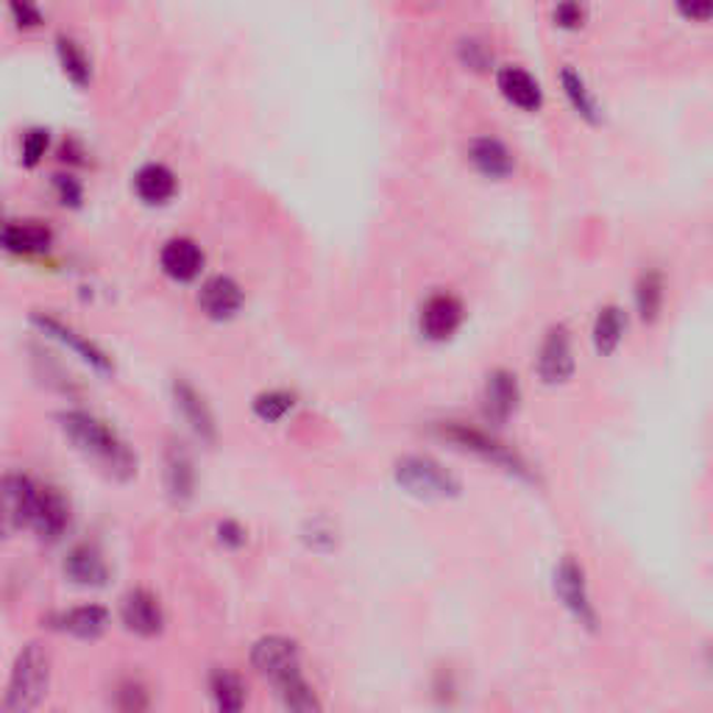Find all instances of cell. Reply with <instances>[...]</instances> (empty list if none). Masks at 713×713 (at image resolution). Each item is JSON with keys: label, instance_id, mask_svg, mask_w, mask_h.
<instances>
[{"label": "cell", "instance_id": "obj_1", "mask_svg": "<svg viewBox=\"0 0 713 713\" xmlns=\"http://www.w3.org/2000/svg\"><path fill=\"white\" fill-rule=\"evenodd\" d=\"M60 426L67 441L84 457L95 461L100 468H107L115 479H131L137 474V457L129 443L98 415L84 413V410H67V413H60Z\"/></svg>", "mask_w": 713, "mask_h": 713}, {"label": "cell", "instance_id": "obj_2", "mask_svg": "<svg viewBox=\"0 0 713 713\" xmlns=\"http://www.w3.org/2000/svg\"><path fill=\"white\" fill-rule=\"evenodd\" d=\"M47 689H51V655L42 644L31 641L14 658L12 678H9L7 696L0 707L12 713H29L42 705Z\"/></svg>", "mask_w": 713, "mask_h": 713}, {"label": "cell", "instance_id": "obj_3", "mask_svg": "<svg viewBox=\"0 0 713 713\" xmlns=\"http://www.w3.org/2000/svg\"><path fill=\"white\" fill-rule=\"evenodd\" d=\"M435 432H437V437H443L446 443H452V446L463 449V452H468V454H477L479 461L494 463V466H499L501 472L514 474V477L525 479V483H538V477H536V472L530 468V463H527L519 452H514L510 446H505L499 437L490 435V432L477 430V426L461 424V421H446V424H437Z\"/></svg>", "mask_w": 713, "mask_h": 713}, {"label": "cell", "instance_id": "obj_4", "mask_svg": "<svg viewBox=\"0 0 713 713\" xmlns=\"http://www.w3.org/2000/svg\"><path fill=\"white\" fill-rule=\"evenodd\" d=\"M393 479L404 494L424 501L457 499L463 490L461 479L426 454H407V457L396 461Z\"/></svg>", "mask_w": 713, "mask_h": 713}, {"label": "cell", "instance_id": "obj_5", "mask_svg": "<svg viewBox=\"0 0 713 713\" xmlns=\"http://www.w3.org/2000/svg\"><path fill=\"white\" fill-rule=\"evenodd\" d=\"M554 596L560 599V605L566 607L569 616H572L577 625H583L588 633H596L599 627V616H596V607L591 602L588 580H585V569L580 566L574 558H563L554 569Z\"/></svg>", "mask_w": 713, "mask_h": 713}, {"label": "cell", "instance_id": "obj_6", "mask_svg": "<svg viewBox=\"0 0 713 713\" xmlns=\"http://www.w3.org/2000/svg\"><path fill=\"white\" fill-rule=\"evenodd\" d=\"M40 485L25 474H7L0 477V538L25 530L34 516Z\"/></svg>", "mask_w": 713, "mask_h": 713}, {"label": "cell", "instance_id": "obj_7", "mask_svg": "<svg viewBox=\"0 0 713 713\" xmlns=\"http://www.w3.org/2000/svg\"><path fill=\"white\" fill-rule=\"evenodd\" d=\"M251 667L268 683L279 685L290 674L301 672V649L288 636H262L251 647Z\"/></svg>", "mask_w": 713, "mask_h": 713}, {"label": "cell", "instance_id": "obj_8", "mask_svg": "<svg viewBox=\"0 0 713 713\" xmlns=\"http://www.w3.org/2000/svg\"><path fill=\"white\" fill-rule=\"evenodd\" d=\"M31 324L36 326V330L42 332L45 337H51V341L62 343L65 348H71L73 354H76L78 360L87 363L93 371L98 374H112L115 366H112V357H109L107 352L100 346H95L93 341H89L87 335H82V332H76L73 326H67L65 321H60L56 315H47V313H34L31 315Z\"/></svg>", "mask_w": 713, "mask_h": 713}, {"label": "cell", "instance_id": "obj_9", "mask_svg": "<svg viewBox=\"0 0 713 713\" xmlns=\"http://www.w3.org/2000/svg\"><path fill=\"white\" fill-rule=\"evenodd\" d=\"M574 368H577V360H574L572 335L563 324L552 326L538 352V377L543 385H563L574 377Z\"/></svg>", "mask_w": 713, "mask_h": 713}, {"label": "cell", "instance_id": "obj_10", "mask_svg": "<svg viewBox=\"0 0 713 713\" xmlns=\"http://www.w3.org/2000/svg\"><path fill=\"white\" fill-rule=\"evenodd\" d=\"M521 407V385L519 377L507 368H494L485 379L483 390V415L488 424L505 426L507 421L519 413Z\"/></svg>", "mask_w": 713, "mask_h": 713}, {"label": "cell", "instance_id": "obj_11", "mask_svg": "<svg viewBox=\"0 0 713 713\" xmlns=\"http://www.w3.org/2000/svg\"><path fill=\"white\" fill-rule=\"evenodd\" d=\"M120 622L134 636L156 638L165 630V611H162L160 599L148 588H131L120 599Z\"/></svg>", "mask_w": 713, "mask_h": 713}, {"label": "cell", "instance_id": "obj_12", "mask_svg": "<svg viewBox=\"0 0 713 713\" xmlns=\"http://www.w3.org/2000/svg\"><path fill=\"white\" fill-rule=\"evenodd\" d=\"M242 304H246V290L240 288L237 279L226 277V273L209 277L198 290V310L218 324L237 318Z\"/></svg>", "mask_w": 713, "mask_h": 713}, {"label": "cell", "instance_id": "obj_13", "mask_svg": "<svg viewBox=\"0 0 713 713\" xmlns=\"http://www.w3.org/2000/svg\"><path fill=\"white\" fill-rule=\"evenodd\" d=\"M463 318H466V310H463V301L452 293H435L424 301L421 307V335L426 341H449L454 332L461 330Z\"/></svg>", "mask_w": 713, "mask_h": 713}, {"label": "cell", "instance_id": "obj_14", "mask_svg": "<svg viewBox=\"0 0 713 713\" xmlns=\"http://www.w3.org/2000/svg\"><path fill=\"white\" fill-rule=\"evenodd\" d=\"M207 266V253L193 237H171L160 251V268L179 284L195 282Z\"/></svg>", "mask_w": 713, "mask_h": 713}, {"label": "cell", "instance_id": "obj_15", "mask_svg": "<svg viewBox=\"0 0 713 713\" xmlns=\"http://www.w3.org/2000/svg\"><path fill=\"white\" fill-rule=\"evenodd\" d=\"M173 401H176L179 415H182L184 424L193 430V435L201 437L204 443H215V437H218V424H215V415L213 410H209L207 399L190 382L176 379V382H173Z\"/></svg>", "mask_w": 713, "mask_h": 713}, {"label": "cell", "instance_id": "obj_16", "mask_svg": "<svg viewBox=\"0 0 713 713\" xmlns=\"http://www.w3.org/2000/svg\"><path fill=\"white\" fill-rule=\"evenodd\" d=\"M29 527L42 541H60L67 532V527H71V505H67L65 496L54 488H40Z\"/></svg>", "mask_w": 713, "mask_h": 713}, {"label": "cell", "instance_id": "obj_17", "mask_svg": "<svg viewBox=\"0 0 713 713\" xmlns=\"http://www.w3.org/2000/svg\"><path fill=\"white\" fill-rule=\"evenodd\" d=\"M54 246V229L42 220H18L0 226V248L18 257H42Z\"/></svg>", "mask_w": 713, "mask_h": 713}, {"label": "cell", "instance_id": "obj_18", "mask_svg": "<svg viewBox=\"0 0 713 713\" xmlns=\"http://www.w3.org/2000/svg\"><path fill=\"white\" fill-rule=\"evenodd\" d=\"M109 611L104 605H78L71 611H60L47 619V625L54 630L65 633V636L82 638V641H95L109 630Z\"/></svg>", "mask_w": 713, "mask_h": 713}, {"label": "cell", "instance_id": "obj_19", "mask_svg": "<svg viewBox=\"0 0 713 713\" xmlns=\"http://www.w3.org/2000/svg\"><path fill=\"white\" fill-rule=\"evenodd\" d=\"M496 89L510 107L521 112H538L543 107V89L525 67L505 65L496 71Z\"/></svg>", "mask_w": 713, "mask_h": 713}, {"label": "cell", "instance_id": "obj_20", "mask_svg": "<svg viewBox=\"0 0 713 713\" xmlns=\"http://www.w3.org/2000/svg\"><path fill=\"white\" fill-rule=\"evenodd\" d=\"M131 190H134V195L145 207H165V204H171L176 198L179 179L162 162H145L134 173V179H131Z\"/></svg>", "mask_w": 713, "mask_h": 713}, {"label": "cell", "instance_id": "obj_21", "mask_svg": "<svg viewBox=\"0 0 713 713\" xmlns=\"http://www.w3.org/2000/svg\"><path fill=\"white\" fill-rule=\"evenodd\" d=\"M468 162H472L479 176L494 179V182L514 176L516 171L514 151L496 137H474L468 142Z\"/></svg>", "mask_w": 713, "mask_h": 713}, {"label": "cell", "instance_id": "obj_22", "mask_svg": "<svg viewBox=\"0 0 713 713\" xmlns=\"http://www.w3.org/2000/svg\"><path fill=\"white\" fill-rule=\"evenodd\" d=\"M65 574L71 583L82 585V588H104L109 583L107 560L89 543H78L67 552Z\"/></svg>", "mask_w": 713, "mask_h": 713}, {"label": "cell", "instance_id": "obj_23", "mask_svg": "<svg viewBox=\"0 0 713 713\" xmlns=\"http://www.w3.org/2000/svg\"><path fill=\"white\" fill-rule=\"evenodd\" d=\"M56 62L62 67V76L78 89H87L93 84V56L87 54V47L71 34H56L54 40Z\"/></svg>", "mask_w": 713, "mask_h": 713}, {"label": "cell", "instance_id": "obj_24", "mask_svg": "<svg viewBox=\"0 0 713 713\" xmlns=\"http://www.w3.org/2000/svg\"><path fill=\"white\" fill-rule=\"evenodd\" d=\"M165 488L168 496L179 505L193 499L195 494V468L184 449L171 446L165 454Z\"/></svg>", "mask_w": 713, "mask_h": 713}, {"label": "cell", "instance_id": "obj_25", "mask_svg": "<svg viewBox=\"0 0 713 713\" xmlns=\"http://www.w3.org/2000/svg\"><path fill=\"white\" fill-rule=\"evenodd\" d=\"M625 332H627L625 310L616 307V304H611V307H602L599 315H596V321H594V330H591L596 354H602V357H611V354L619 348Z\"/></svg>", "mask_w": 713, "mask_h": 713}, {"label": "cell", "instance_id": "obj_26", "mask_svg": "<svg viewBox=\"0 0 713 713\" xmlns=\"http://www.w3.org/2000/svg\"><path fill=\"white\" fill-rule=\"evenodd\" d=\"M560 87H563V95H566L574 112H577L585 123H599V104H596L594 93H591L588 84L583 82V76H580L574 67H563V71H560Z\"/></svg>", "mask_w": 713, "mask_h": 713}, {"label": "cell", "instance_id": "obj_27", "mask_svg": "<svg viewBox=\"0 0 713 713\" xmlns=\"http://www.w3.org/2000/svg\"><path fill=\"white\" fill-rule=\"evenodd\" d=\"M209 694H213L215 707L226 713L242 711L248 702L246 683H242L240 674L229 672V669H215V672L209 674Z\"/></svg>", "mask_w": 713, "mask_h": 713}, {"label": "cell", "instance_id": "obj_28", "mask_svg": "<svg viewBox=\"0 0 713 713\" xmlns=\"http://www.w3.org/2000/svg\"><path fill=\"white\" fill-rule=\"evenodd\" d=\"M663 299H667V284H663V277H660L658 271H644L636 284L638 318H641L644 324L658 321L660 310H663Z\"/></svg>", "mask_w": 713, "mask_h": 713}, {"label": "cell", "instance_id": "obj_29", "mask_svg": "<svg viewBox=\"0 0 713 713\" xmlns=\"http://www.w3.org/2000/svg\"><path fill=\"white\" fill-rule=\"evenodd\" d=\"M273 689H277L279 702H282L288 711L310 713V711H321V707H324L321 705L318 694H315V689L307 683V678H304V672L290 674L288 680H282V683L273 685Z\"/></svg>", "mask_w": 713, "mask_h": 713}, {"label": "cell", "instance_id": "obj_30", "mask_svg": "<svg viewBox=\"0 0 713 713\" xmlns=\"http://www.w3.org/2000/svg\"><path fill=\"white\" fill-rule=\"evenodd\" d=\"M295 407V393L290 390H266L257 399L251 401L253 415L266 424H279L288 413H293Z\"/></svg>", "mask_w": 713, "mask_h": 713}, {"label": "cell", "instance_id": "obj_31", "mask_svg": "<svg viewBox=\"0 0 713 713\" xmlns=\"http://www.w3.org/2000/svg\"><path fill=\"white\" fill-rule=\"evenodd\" d=\"M9 20L18 31H36L45 25V9L40 0H7Z\"/></svg>", "mask_w": 713, "mask_h": 713}, {"label": "cell", "instance_id": "obj_32", "mask_svg": "<svg viewBox=\"0 0 713 713\" xmlns=\"http://www.w3.org/2000/svg\"><path fill=\"white\" fill-rule=\"evenodd\" d=\"M47 148H51V131L47 129H29L20 140V165L23 168H36L42 160H45Z\"/></svg>", "mask_w": 713, "mask_h": 713}, {"label": "cell", "instance_id": "obj_33", "mask_svg": "<svg viewBox=\"0 0 713 713\" xmlns=\"http://www.w3.org/2000/svg\"><path fill=\"white\" fill-rule=\"evenodd\" d=\"M301 538H304V543H307L313 552H330L332 547H335V527L330 525L326 519H313L307 521V527L301 530Z\"/></svg>", "mask_w": 713, "mask_h": 713}, {"label": "cell", "instance_id": "obj_34", "mask_svg": "<svg viewBox=\"0 0 713 713\" xmlns=\"http://www.w3.org/2000/svg\"><path fill=\"white\" fill-rule=\"evenodd\" d=\"M54 193L62 207L67 209H78L84 204V184L76 176H71V173L54 176Z\"/></svg>", "mask_w": 713, "mask_h": 713}, {"label": "cell", "instance_id": "obj_35", "mask_svg": "<svg viewBox=\"0 0 713 713\" xmlns=\"http://www.w3.org/2000/svg\"><path fill=\"white\" fill-rule=\"evenodd\" d=\"M585 23V9L580 0H558L554 7V25L566 31H577Z\"/></svg>", "mask_w": 713, "mask_h": 713}, {"label": "cell", "instance_id": "obj_36", "mask_svg": "<svg viewBox=\"0 0 713 713\" xmlns=\"http://www.w3.org/2000/svg\"><path fill=\"white\" fill-rule=\"evenodd\" d=\"M215 538H218V543L224 549H231V552H237V549L246 547L248 532H246V527L240 525V521L224 519V521H218V527H215Z\"/></svg>", "mask_w": 713, "mask_h": 713}, {"label": "cell", "instance_id": "obj_37", "mask_svg": "<svg viewBox=\"0 0 713 713\" xmlns=\"http://www.w3.org/2000/svg\"><path fill=\"white\" fill-rule=\"evenodd\" d=\"M674 9L689 23H707L713 14V0H674Z\"/></svg>", "mask_w": 713, "mask_h": 713}, {"label": "cell", "instance_id": "obj_38", "mask_svg": "<svg viewBox=\"0 0 713 713\" xmlns=\"http://www.w3.org/2000/svg\"><path fill=\"white\" fill-rule=\"evenodd\" d=\"M78 156H84V151L82 148H78V142L76 140H67L65 145H62V160H71V162H76V165H82L84 160H78Z\"/></svg>", "mask_w": 713, "mask_h": 713}, {"label": "cell", "instance_id": "obj_39", "mask_svg": "<svg viewBox=\"0 0 713 713\" xmlns=\"http://www.w3.org/2000/svg\"><path fill=\"white\" fill-rule=\"evenodd\" d=\"M0 226H3V220H0Z\"/></svg>", "mask_w": 713, "mask_h": 713}]
</instances>
